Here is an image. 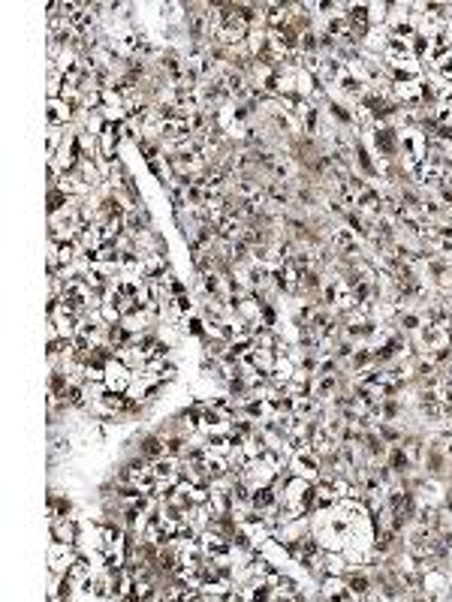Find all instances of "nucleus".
<instances>
[{
  "label": "nucleus",
  "instance_id": "nucleus-1",
  "mask_svg": "<svg viewBox=\"0 0 452 602\" xmlns=\"http://www.w3.org/2000/svg\"><path fill=\"white\" fill-rule=\"evenodd\" d=\"M371 139H374V150L380 154V160L392 163V160L401 157V139H398V130L395 127L374 124V133H371Z\"/></svg>",
  "mask_w": 452,
  "mask_h": 602
},
{
  "label": "nucleus",
  "instance_id": "nucleus-2",
  "mask_svg": "<svg viewBox=\"0 0 452 602\" xmlns=\"http://www.w3.org/2000/svg\"><path fill=\"white\" fill-rule=\"evenodd\" d=\"M78 554H82L78 542H55V539H52V545H48V554H46L52 575H64V572L69 569V564H73Z\"/></svg>",
  "mask_w": 452,
  "mask_h": 602
},
{
  "label": "nucleus",
  "instance_id": "nucleus-3",
  "mask_svg": "<svg viewBox=\"0 0 452 602\" xmlns=\"http://www.w3.org/2000/svg\"><path fill=\"white\" fill-rule=\"evenodd\" d=\"M320 455L314 449H301V451H293L289 455V464H287V473H296V476H305L310 482L320 479Z\"/></svg>",
  "mask_w": 452,
  "mask_h": 602
},
{
  "label": "nucleus",
  "instance_id": "nucleus-4",
  "mask_svg": "<svg viewBox=\"0 0 452 602\" xmlns=\"http://www.w3.org/2000/svg\"><path fill=\"white\" fill-rule=\"evenodd\" d=\"M133 377H136L133 370H130L121 358H115V361H109V365H106V383L103 386L109 391H124V395H127L130 386H133Z\"/></svg>",
  "mask_w": 452,
  "mask_h": 602
},
{
  "label": "nucleus",
  "instance_id": "nucleus-5",
  "mask_svg": "<svg viewBox=\"0 0 452 602\" xmlns=\"http://www.w3.org/2000/svg\"><path fill=\"white\" fill-rule=\"evenodd\" d=\"M82 115V112H73L64 99H48V106H46V120H48V130H60V127H67V124H73V120Z\"/></svg>",
  "mask_w": 452,
  "mask_h": 602
},
{
  "label": "nucleus",
  "instance_id": "nucleus-6",
  "mask_svg": "<svg viewBox=\"0 0 452 602\" xmlns=\"http://www.w3.org/2000/svg\"><path fill=\"white\" fill-rule=\"evenodd\" d=\"M203 467H205L208 482H220V479L233 476V461H229V455H214V451H211Z\"/></svg>",
  "mask_w": 452,
  "mask_h": 602
},
{
  "label": "nucleus",
  "instance_id": "nucleus-7",
  "mask_svg": "<svg viewBox=\"0 0 452 602\" xmlns=\"http://www.w3.org/2000/svg\"><path fill=\"white\" fill-rule=\"evenodd\" d=\"M296 370H299V365H296L293 358H289V356H278L275 358V368L268 370V379H271V383H278V386H287L289 379H293Z\"/></svg>",
  "mask_w": 452,
  "mask_h": 602
},
{
  "label": "nucleus",
  "instance_id": "nucleus-8",
  "mask_svg": "<svg viewBox=\"0 0 452 602\" xmlns=\"http://www.w3.org/2000/svg\"><path fill=\"white\" fill-rule=\"evenodd\" d=\"M139 455L148 458V461H157L166 455V437L163 434H148L139 440Z\"/></svg>",
  "mask_w": 452,
  "mask_h": 602
},
{
  "label": "nucleus",
  "instance_id": "nucleus-9",
  "mask_svg": "<svg viewBox=\"0 0 452 602\" xmlns=\"http://www.w3.org/2000/svg\"><path fill=\"white\" fill-rule=\"evenodd\" d=\"M78 533H82V527H78L73 518H55L52 521V539L55 542H76Z\"/></svg>",
  "mask_w": 452,
  "mask_h": 602
},
{
  "label": "nucleus",
  "instance_id": "nucleus-10",
  "mask_svg": "<svg viewBox=\"0 0 452 602\" xmlns=\"http://www.w3.org/2000/svg\"><path fill=\"white\" fill-rule=\"evenodd\" d=\"M401 449H404V455L410 458V464H422L425 461V443H422L419 437H404L401 440Z\"/></svg>",
  "mask_w": 452,
  "mask_h": 602
},
{
  "label": "nucleus",
  "instance_id": "nucleus-11",
  "mask_svg": "<svg viewBox=\"0 0 452 602\" xmlns=\"http://www.w3.org/2000/svg\"><path fill=\"white\" fill-rule=\"evenodd\" d=\"M60 398H64L67 407H76V410H85L88 407V391H85V386H78V383H69Z\"/></svg>",
  "mask_w": 452,
  "mask_h": 602
},
{
  "label": "nucleus",
  "instance_id": "nucleus-12",
  "mask_svg": "<svg viewBox=\"0 0 452 602\" xmlns=\"http://www.w3.org/2000/svg\"><path fill=\"white\" fill-rule=\"evenodd\" d=\"M97 314H100V319H103L106 326H118L121 319H124V314L118 310V304L115 301H109V298H103V304L97 307Z\"/></svg>",
  "mask_w": 452,
  "mask_h": 602
},
{
  "label": "nucleus",
  "instance_id": "nucleus-13",
  "mask_svg": "<svg viewBox=\"0 0 452 602\" xmlns=\"http://www.w3.org/2000/svg\"><path fill=\"white\" fill-rule=\"evenodd\" d=\"M184 451H187V437L184 434H172V437H166V455L169 458H184Z\"/></svg>",
  "mask_w": 452,
  "mask_h": 602
},
{
  "label": "nucleus",
  "instance_id": "nucleus-14",
  "mask_svg": "<svg viewBox=\"0 0 452 602\" xmlns=\"http://www.w3.org/2000/svg\"><path fill=\"white\" fill-rule=\"evenodd\" d=\"M133 599H157L154 584H151V575H142L133 581Z\"/></svg>",
  "mask_w": 452,
  "mask_h": 602
},
{
  "label": "nucleus",
  "instance_id": "nucleus-15",
  "mask_svg": "<svg viewBox=\"0 0 452 602\" xmlns=\"http://www.w3.org/2000/svg\"><path fill=\"white\" fill-rule=\"evenodd\" d=\"M187 331H190L193 337H205V335H208V323H203L199 316H190V319H187Z\"/></svg>",
  "mask_w": 452,
  "mask_h": 602
},
{
  "label": "nucleus",
  "instance_id": "nucleus-16",
  "mask_svg": "<svg viewBox=\"0 0 452 602\" xmlns=\"http://www.w3.org/2000/svg\"><path fill=\"white\" fill-rule=\"evenodd\" d=\"M169 293H172V295H184V293H187L184 280H175V277H169Z\"/></svg>",
  "mask_w": 452,
  "mask_h": 602
}]
</instances>
